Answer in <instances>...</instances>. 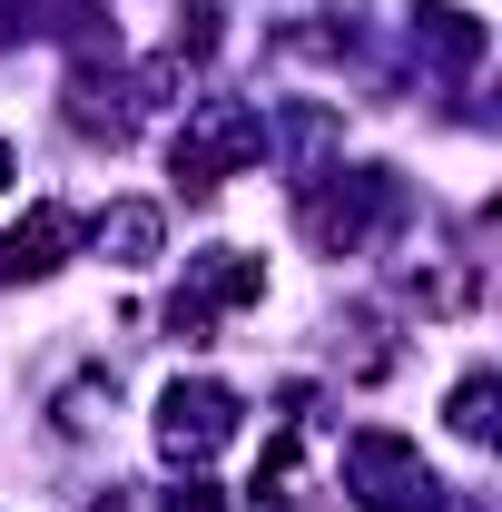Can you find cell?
<instances>
[{
    "label": "cell",
    "mask_w": 502,
    "mask_h": 512,
    "mask_svg": "<svg viewBox=\"0 0 502 512\" xmlns=\"http://www.w3.org/2000/svg\"><path fill=\"white\" fill-rule=\"evenodd\" d=\"M237 414H247V404L217 375H178L158 394V424H148V434H158V463H168V473H207L217 453L237 444Z\"/></svg>",
    "instance_id": "3"
},
{
    "label": "cell",
    "mask_w": 502,
    "mask_h": 512,
    "mask_svg": "<svg viewBox=\"0 0 502 512\" xmlns=\"http://www.w3.org/2000/svg\"><path fill=\"white\" fill-rule=\"evenodd\" d=\"M404 286H414V306H424V316H463V306L483 296V266H473V256H443V266H414Z\"/></svg>",
    "instance_id": "10"
},
{
    "label": "cell",
    "mask_w": 502,
    "mask_h": 512,
    "mask_svg": "<svg viewBox=\"0 0 502 512\" xmlns=\"http://www.w3.org/2000/svg\"><path fill=\"white\" fill-rule=\"evenodd\" d=\"M109 414H119V384H109V375H69L60 394H50V424H60L69 444H79V434H99Z\"/></svg>",
    "instance_id": "11"
},
{
    "label": "cell",
    "mask_w": 502,
    "mask_h": 512,
    "mask_svg": "<svg viewBox=\"0 0 502 512\" xmlns=\"http://www.w3.org/2000/svg\"><path fill=\"white\" fill-rule=\"evenodd\" d=\"M0 188H10V148H0Z\"/></svg>",
    "instance_id": "16"
},
{
    "label": "cell",
    "mask_w": 502,
    "mask_h": 512,
    "mask_svg": "<svg viewBox=\"0 0 502 512\" xmlns=\"http://www.w3.org/2000/svg\"><path fill=\"white\" fill-rule=\"evenodd\" d=\"M345 493L365 512H443V473L404 434L365 424V434H345Z\"/></svg>",
    "instance_id": "4"
},
{
    "label": "cell",
    "mask_w": 502,
    "mask_h": 512,
    "mask_svg": "<svg viewBox=\"0 0 502 512\" xmlns=\"http://www.w3.org/2000/svg\"><path fill=\"white\" fill-rule=\"evenodd\" d=\"M256 296H266V256H247V247H197L188 256V286L168 296V335H178V345H207L217 316H237V306H256Z\"/></svg>",
    "instance_id": "5"
},
{
    "label": "cell",
    "mask_w": 502,
    "mask_h": 512,
    "mask_svg": "<svg viewBox=\"0 0 502 512\" xmlns=\"http://www.w3.org/2000/svg\"><path fill=\"white\" fill-rule=\"evenodd\" d=\"M256 158H266V109L256 99H197L188 128L168 138V178L188 197H217L227 178H247Z\"/></svg>",
    "instance_id": "2"
},
{
    "label": "cell",
    "mask_w": 502,
    "mask_h": 512,
    "mask_svg": "<svg viewBox=\"0 0 502 512\" xmlns=\"http://www.w3.org/2000/svg\"><path fill=\"white\" fill-rule=\"evenodd\" d=\"M89 247L109 256V266H128V276H138V266H158V247H168V217H158L148 197H109V207L89 217Z\"/></svg>",
    "instance_id": "7"
},
{
    "label": "cell",
    "mask_w": 502,
    "mask_h": 512,
    "mask_svg": "<svg viewBox=\"0 0 502 512\" xmlns=\"http://www.w3.org/2000/svg\"><path fill=\"white\" fill-rule=\"evenodd\" d=\"M414 50H424L434 69H483V50H493V40H483V20H473V10L424 0V10H414Z\"/></svg>",
    "instance_id": "8"
},
{
    "label": "cell",
    "mask_w": 502,
    "mask_h": 512,
    "mask_svg": "<svg viewBox=\"0 0 502 512\" xmlns=\"http://www.w3.org/2000/svg\"><path fill=\"white\" fill-rule=\"evenodd\" d=\"M69 247H79V217H69V207H30L20 227H0V286H30V276H50Z\"/></svg>",
    "instance_id": "6"
},
{
    "label": "cell",
    "mask_w": 502,
    "mask_h": 512,
    "mask_svg": "<svg viewBox=\"0 0 502 512\" xmlns=\"http://www.w3.org/2000/svg\"><path fill=\"white\" fill-rule=\"evenodd\" d=\"M493 404H502L493 375H463V384H453V404H443V424H453L463 444H493Z\"/></svg>",
    "instance_id": "12"
},
{
    "label": "cell",
    "mask_w": 502,
    "mask_h": 512,
    "mask_svg": "<svg viewBox=\"0 0 502 512\" xmlns=\"http://www.w3.org/2000/svg\"><path fill=\"white\" fill-rule=\"evenodd\" d=\"M69 128L119 148L128 128H138V99H128V79H99V69H79V79H69Z\"/></svg>",
    "instance_id": "9"
},
{
    "label": "cell",
    "mask_w": 502,
    "mask_h": 512,
    "mask_svg": "<svg viewBox=\"0 0 502 512\" xmlns=\"http://www.w3.org/2000/svg\"><path fill=\"white\" fill-rule=\"evenodd\" d=\"M89 512H138V493H109V503H89Z\"/></svg>",
    "instance_id": "15"
},
{
    "label": "cell",
    "mask_w": 502,
    "mask_h": 512,
    "mask_svg": "<svg viewBox=\"0 0 502 512\" xmlns=\"http://www.w3.org/2000/svg\"><path fill=\"white\" fill-rule=\"evenodd\" d=\"M207 50H217V10H207V0H188V10H178V30H168V60L197 69Z\"/></svg>",
    "instance_id": "13"
},
{
    "label": "cell",
    "mask_w": 502,
    "mask_h": 512,
    "mask_svg": "<svg viewBox=\"0 0 502 512\" xmlns=\"http://www.w3.org/2000/svg\"><path fill=\"white\" fill-rule=\"evenodd\" d=\"M158 512H227V493H217L207 473H178V483H168V503H158Z\"/></svg>",
    "instance_id": "14"
},
{
    "label": "cell",
    "mask_w": 502,
    "mask_h": 512,
    "mask_svg": "<svg viewBox=\"0 0 502 512\" xmlns=\"http://www.w3.org/2000/svg\"><path fill=\"white\" fill-rule=\"evenodd\" d=\"M296 227L315 256H365L404 227V178L394 168H315L296 188Z\"/></svg>",
    "instance_id": "1"
}]
</instances>
